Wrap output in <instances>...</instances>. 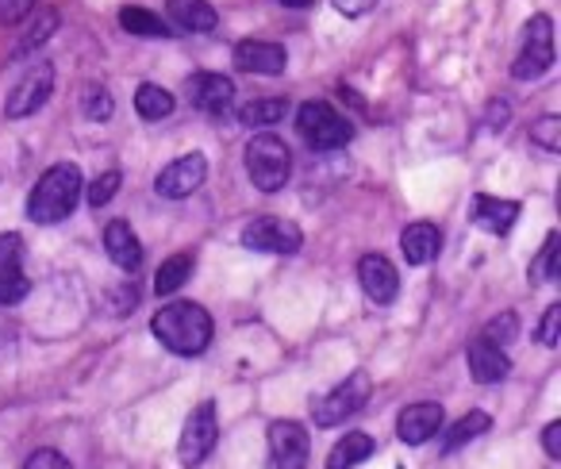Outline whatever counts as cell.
<instances>
[{"instance_id":"1","label":"cell","mask_w":561,"mask_h":469,"mask_svg":"<svg viewBox=\"0 0 561 469\" xmlns=\"http://www.w3.org/2000/svg\"><path fill=\"white\" fill-rule=\"evenodd\" d=\"M154 339L178 358H201L211 346V316L208 308L193 305V300H173L150 320Z\"/></svg>"},{"instance_id":"2","label":"cell","mask_w":561,"mask_h":469,"mask_svg":"<svg viewBox=\"0 0 561 469\" xmlns=\"http://www.w3.org/2000/svg\"><path fill=\"white\" fill-rule=\"evenodd\" d=\"M81 196V165L58 162L35 181L32 196H27V219L32 224H62L66 216H73Z\"/></svg>"},{"instance_id":"3","label":"cell","mask_w":561,"mask_h":469,"mask_svg":"<svg viewBox=\"0 0 561 469\" xmlns=\"http://www.w3.org/2000/svg\"><path fill=\"white\" fill-rule=\"evenodd\" d=\"M247 173L262 193H277L293 173V150L277 135H254L247 142Z\"/></svg>"},{"instance_id":"4","label":"cell","mask_w":561,"mask_h":469,"mask_svg":"<svg viewBox=\"0 0 561 469\" xmlns=\"http://www.w3.org/2000/svg\"><path fill=\"white\" fill-rule=\"evenodd\" d=\"M369 397H374V381H369L366 369H354L343 385H335L328 397H320L312 404L316 427H339V423H346L354 412H362V408L369 404Z\"/></svg>"},{"instance_id":"5","label":"cell","mask_w":561,"mask_h":469,"mask_svg":"<svg viewBox=\"0 0 561 469\" xmlns=\"http://www.w3.org/2000/svg\"><path fill=\"white\" fill-rule=\"evenodd\" d=\"M297 131L312 150H339L354 139V127L328 101H305L297 112Z\"/></svg>"},{"instance_id":"6","label":"cell","mask_w":561,"mask_h":469,"mask_svg":"<svg viewBox=\"0 0 561 469\" xmlns=\"http://www.w3.org/2000/svg\"><path fill=\"white\" fill-rule=\"evenodd\" d=\"M550 66H553V20L546 16V12H538V16H530V24L523 27L519 55H515V62H512V78L535 81V78H542Z\"/></svg>"},{"instance_id":"7","label":"cell","mask_w":561,"mask_h":469,"mask_svg":"<svg viewBox=\"0 0 561 469\" xmlns=\"http://www.w3.org/2000/svg\"><path fill=\"white\" fill-rule=\"evenodd\" d=\"M55 93V66L50 62H35L20 73V81L9 89V101H4V116L9 119H27L43 108Z\"/></svg>"},{"instance_id":"8","label":"cell","mask_w":561,"mask_h":469,"mask_svg":"<svg viewBox=\"0 0 561 469\" xmlns=\"http://www.w3.org/2000/svg\"><path fill=\"white\" fill-rule=\"evenodd\" d=\"M242 247H250L257 254H297L305 247V234H300V227L293 219L257 216L242 231Z\"/></svg>"},{"instance_id":"9","label":"cell","mask_w":561,"mask_h":469,"mask_svg":"<svg viewBox=\"0 0 561 469\" xmlns=\"http://www.w3.org/2000/svg\"><path fill=\"white\" fill-rule=\"evenodd\" d=\"M216 438H219L216 404H211V400H204V404L185 420V431H181V443H178L181 466H188V469L201 466V461L211 454V446H216Z\"/></svg>"},{"instance_id":"10","label":"cell","mask_w":561,"mask_h":469,"mask_svg":"<svg viewBox=\"0 0 561 469\" xmlns=\"http://www.w3.org/2000/svg\"><path fill=\"white\" fill-rule=\"evenodd\" d=\"M27 247L20 234H0V305H20L32 293V277L24 270Z\"/></svg>"},{"instance_id":"11","label":"cell","mask_w":561,"mask_h":469,"mask_svg":"<svg viewBox=\"0 0 561 469\" xmlns=\"http://www.w3.org/2000/svg\"><path fill=\"white\" fill-rule=\"evenodd\" d=\"M204 178H208V158L181 155L154 178V193L165 196V201H185V196H193L204 185Z\"/></svg>"},{"instance_id":"12","label":"cell","mask_w":561,"mask_h":469,"mask_svg":"<svg viewBox=\"0 0 561 469\" xmlns=\"http://www.w3.org/2000/svg\"><path fill=\"white\" fill-rule=\"evenodd\" d=\"M270 450L273 466L277 469H305L312 443H308V431L297 420H273L270 423Z\"/></svg>"},{"instance_id":"13","label":"cell","mask_w":561,"mask_h":469,"mask_svg":"<svg viewBox=\"0 0 561 469\" xmlns=\"http://www.w3.org/2000/svg\"><path fill=\"white\" fill-rule=\"evenodd\" d=\"M234 66L242 73H257V78H280L285 66H289V55L280 43H270V39H242L234 47Z\"/></svg>"},{"instance_id":"14","label":"cell","mask_w":561,"mask_h":469,"mask_svg":"<svg viewBox=\"0 0 561 469\" xmlns=\"http://www.w3.org/2000/svg\"><path fill=\"white\" fill-rule=\"evenodd\" d=\"M358 282L374 305H392L400 293V274L385 254H366V259L358 262Z\"/></svg>"},{"instance_id":"15","label":"cell","mask_w":561,"mask_h":469,"mask_svg":"<svg viewBox=\"0 0 561 469\" xmlns=\"http://www.w3.org/2000/svg\"><path fill=\"white\" fill-rule=\"evenodd\" d=\"M438 427H443V404H435V400L408 404L397 420V435H400V443H408V446L431 443V438L438 435Z\"/></svg>"},{"instance_id":"16","label":"cell","mask_w":561,"mask_h":469,"mask_svg":"<svg viewBox=\"0 0 561 469\" xmlns=\"http://www.w3.org/2000/svg\"><path fill=\"white\" fill-rule=\"evenodd\" d=\"M185 93L201 112H224L227 104L234 101V81L227 78V73L204 70V73H193V78H188Z\"/></svg>"},{"instance_id":"17","label":"cell","mask_w":561,"mask_h":469,"mask_svg":"<svg viewBox=\"0 0 561 469\" xmlns=\"http://www.w3.org/2000/svg\"><path fill=\"white\" fill-rule=\"evenodd\" d=\"M523 204L519 201H504V196H489V193H477L473 201V224L481 227V231L489 234H507L515 227V219H519Z\"/></svg>"},{"instance_id":"18","label":"cell","mask_w":561,"mask_h":469,"mask_svg":"<svg viewBox=\"0 0 561 469\" xmlns=\"http://www.w3.org/2000/svg\"><path fill=\"white\" fill-rule=\"evenodd\" d=\"M466 362H469V374H473V381H481V385H496V381H504V377L512 374V362H507V354L500 351V346H492L489 339H481V335L469 343Z\"/></svg>"},{"instance_id":"19","label":"cell","mask_w":561,"mask_h":469,"mask_svg":"<svg viewBox=\"0 0 561 469\" xmlns=\"http://www.w3.org/2000/svg\"><path fill=\"white\" fill-rule=\"evenodd\" d=\"M400 251L412 266H427L431 259H438L443 251V231H438L431 219H420V224H408L400 231Z\"/></svg>"},{"instance_id":"20","label":"cell","mask_w":561,"mask_h":469,"mask_svg":"<svg viewBox=\"0 0 561 469\" xmlns=\"http://www.w3.org/2000/svg\"><path fill=\"white\" fill-rule=\"evenodd\" d=\"M104 251H108V259L116 262L119 270H139L142 266L139 234H135L124 219H112V224L104 227Z\"/></svg>"},{"instance_id":"21","label":"cell","mask_w":561,"mask_h":469,"mask_svg":"<svg viewBox=\"0 0 561 469\" xmlns=\"http://www.w3.org/2000/svg\"><path fill=\"white\" fill-rule=\"evenodd\" d=\"M165 12H170V20L181 32H193V35L216 32L219 24V12L211 9L208 0H165Z\"/></svg>"},{"instance_id":"22","label":"cell","mask_w":561,"mask_h":469,"mask_svg":"<svg viewBox=\"0 0 561 469\" xmlns=\"http://www.w3.org/2000/svg\"><path fill=\"white\" fill-rule=\"evenodd\" d=\"M374 450H377V443L366 435V431H351V435L339 438V443L331 446L328 469H354V466H362L366 458H374Z\"/></svg>"},{"instance_id":"23","label":"cell","mask_w":561,"mask_h":469,"mask_svg":"<svg viewBox=\"0 0 561 469\" xmlns=\"http://www.w3.org/2000/svg\"><path fill=\"white\" fill-rule=\"evenodd\" d=\"M188 274H193V254H173V259H165L162 266H158L154 274V293L158 297H173L178 289H185Z\"/></svg>"},{"instance_id":"24","label":"cell","mask_w":561,"mask_h":469,"mask_svg":"<svg viewBox=\"0 0 561 469\" xmlns=\"http://www.w3.org/2000/svg\"><path fill=\"white\" fill-rule=\"evenodd\" d=\"M492 427V415L489 412H469V415H461L458 423H454L450 431H446V438H443V454H454V450H461L466 443H473L477 435H484V431Z\"/></svg>"},{"instance_id":"25","label":"cell","mask_w":561,"mask_h":469,"mask_svg":"<svg viewBox=\"0 0 561 469\" xmlns=\"http://www.w3.org/2000/svg\"><path fill=\"white\" fill-rule=\"evenodd\" d=\"M119 27L131 35H150V39H165V35H170L165 20L150 9H139V4H127V9L119 12Z\"/></svg>"},{"instance_id":"26","label":"cell","mask_w":561,"mask_h":469,"mask_svg":"<svg viewBox=\"0 0 561 469\" xmlns=\"http://www.w3.org/2000/svg\"><path fill=\"white\" fill-rule=\"evenodd\" d=\"M173 93H165L162 85H139V93H135V112H139L142 119H150V124H158V119L173 116Z\"/></svg>"},{"instance_id":"27","label":"cell","mask_w":561,"mask_h":469,"mask_svg":"<svg viewBox=\"0 0 561 469\" xmlns=\"http://www.w3.org/2000/svg\"><path fill=\"white\" fill-rule=\"evenodd\" d=\"M285 108H289V104L280 101V96H257V101L242 104L239 119L247 127H273V124H280V119H285Z\"/></svg>"},{"instance_id":"28","label":"cell","mask_w":561,"mask_h":469,"mask_svg":"<svg viewBox=\"0 0 561 469\" xmlns=\"http://www.w3.org/2000/svg\"><path fill=\"white\" fill-rule=\"evenodd\" d=\"M55 32H58V12H39V20H35V24L27 27L24 39H20V47L12 50V62H20V58L35 55V50H39L43 43H47Z\"/></svg>"},{"instance_id":"29","label":"cell","mask_w":561,"mask_h":469,"mask_svg":"<svg viewBox=\"0 0 561 469\" xmlns=\"http://www.w3.org/2000/svg\"><path fill=\"white\" fill-rule=\"evenodd\" d=\"M558 247H561L558 231H550L542 251H538L535 266H530V282H558Z\"/></svg>"},{"instance_id":"30","label":"cell","mask_w":561,"mask_h":469,"mask_svg":"<svg viewBox=\"0 0 561 469\" xmlns=\"http://www.w3.org/2000/svg\"><path fill=\"white\" fill-rule=\"evenodd\" d=\"M515 335H519V316H515V312L496 316V320L481 331V339H489V343L500 346V351H507V346L515 343Z\"/></svg>"},{"instance_id":"31","label":"cell","mask_w":561,"mask_h":469,"mask_svg":"<svg viewBox=\"0 0 561 469\" xmlns=\"http://www.w3.org/2000/svg\"><path fill=\"white\" fill-rule=\"evenodd\" d=\"M119 185H124V173H119V170H104L101 178L89 185V204H93V208H104V204H108L112 196L119 193Z\"/></svg>"},{"instance_id":"32","label":"cell","mask_w":561,"mask_h":469,"mask_svg":"<svg viewBox=\"0 0 561 469\" xmlns=\"http://www.w3.org/2000/svg\"><path fill=\"white\" fill-rule=\"evenodd\" d=\"M530 139H535L542 150H550V155H558V150H561V116L535 119V127H530Z\"/></svg>"},{"instance_id":"33","label":"cell","mask_w":561,"mask_h":469,"mask_svg":"<svg viewBox=\"0 0 561 469\" xmlns=\"http://www.w3.org/2000/svg\"><path fill=\"white\" fill-rule=\"evenodd\" d=\"M85 119H93V124H104V119H112V93L108 89H89L85 93Z\"/></svg>"},{"instance_id":"34","label":"cell","mask_w":561,"mask_h":469,"mask_svg":"<svg viewBox=\"0 0 561 469\" xmlns=\"http://www.w3.org/2000/svg\"><path fill=\"white\" fill-rule=\"evenodd\" d=\"M558 328H561V305H550V308H546V316H542V323H538L535 339L542 346H558Z\"/></svg>"},{"instance_id":"35","label":"cell","mask_w":561,"mask_h":469,"mask_svg":"<svg viewBox=\"0 0 561 469\" xmlns=\"http://www.w3.org/2000/svg\"><path fill=\"white\" fill-rule=\"evenodd\" d=\"M24 469H73V466L58 450H35L32 458L24 461Z\"/></svg>"},{"instance_id":"36","label":"cell","mask_w":561,"mask_h":469,"mask_svg":"<svg viewBox=\"0 0 561 469\" xmlns=\"http://www.w3.org/2000/svg\"><path fill=\"white\" fill-rule=\"evenodd\" d=\"M32 9H35V0H0V20H4V24H20Z\"/></svg>"},{"instance_id":"37","label":"cell","mask_w":561,"mask_h":469,"mask_svg":"<svg viewBox=\"0 0 561 469\" xmlns=\"http://www.w3.org/2000/svg\"><path fill=\"white\" fill-rule=\"evenodd\" d=\"M331 4H335V12H343L346 20H358L377 9V0H331Z\"/></svg>"},{"instance_id":"38","label":"cell","mask_w":561,"mask_h":469,"mask_svg":"<svg viewBox=\"0 0 561 469\" xmlns=\"http://www.w3.org/2000/svg\"><path fill=\"white\" fill-rule=\"evenodd\" d=\"M542 450L550 454V458H561V420L546 423V431H542Z\"/></svg>"},{"instance_id":"39","label":"cell","mask_w":561,"mask_h":469,"mask_svg":"<svg viewBox=\"0 0 561 469\" xmlns=\"http://www.w3.org/2000/svg\"><path fill=\"white\" fill-rule=\"evenodd\" d=\"M280 4H285V9H312L316 0H280Z\"/></svg>"}]
</instances>
